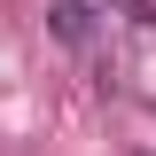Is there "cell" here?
<instances>
[{"mask_svg": "<svg viewBox=\"0 0 156 156\" xmlns=\"http://www.w3.org/2000/svg\"><path fill=\"white\" fill-rule=\"evenodd\" d=\"M94 8H101V0H55V8H47L55 39H86V31H94Z\"/></svg>", "mask_w": 156, "mask_h": 156, "instance_id": "obj_1", "label": "cell"}]
</instances>
